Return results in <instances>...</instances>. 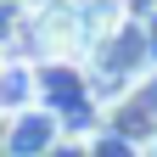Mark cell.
Returning <instances> with one entry per match:
<instances>
[{"mask_svg": "<svg viewBox=\"0 0 157 157\" xmlns=\"http://www.w3.org/2000/svg\"><path fill=\"white\" fill-rule=\"evenodd\" d=\"M84 73H90V84L95 95H101V107H112L124 90H135L146 78L151 67V45H146V23H135V17H118L112 28H101L84 45Z\"/></svg>", "mask_w": 157, "mask_h": 157, "instance_id": "obj_1", "label": "cell"}, {"mask_svg": "<svg viewBox=\"0 0 157 157\" xmlns=\"http://www.w3.org/2000/svg\"><path fill=\"white\" fill-rule=\"evenodd\" d=\"M39 107L56 112L62 135H84L101 124V95H95L90 73L73 62H39Z\"/></svg>", "mask_w": 157, "mask_h": 157, "instance_id": "obj_2", "label": "cell"}, {"mask_svg": "<svg viewBox=\"0 0 157 157\" xmlns=\"http://www.w3.org/2000/svg\"><path fill=\"white\" fill-rule=\"evenodd\" d=\"M17 34L28 39V56H39V62H73L90 45L78 0H39L34 17H17Z\"/></svg>", "mask_w": 157, "mask_h": 157, "instance_id": "obj_3", "label": "cell"}, {"mask_svg": "<svg viewBox=\"0 0 157 157\" xmlns=\"http://www.w3.org/2000/svg\"><path fill=\"white\" fill-rule=\"evenodd\" d=\"M56 140H62L56 112H45V107L6 112V129H0V151H6V157H45Z\"/></svg>", "mask_w": 157, "mask_h": 157, "instance_id": "obj_4", "label": "cell"}, {"mask_svg": "<svg viewBox=\"0 0 157 157\" xmlns=\"http://www.w3.org/2000/svg\"><path fill=\"white\" fill-rule=\"evenodd\" d=\"M107 129H118V135H129V140H151L157 135V78H140L135 90H124L112 101V112H107Z\"/></svg>", "mask_w": 157, "mask_h": 157, "instance_id": "obj_5", "label": "cell"}, {"mask_svg": "<svg viewBox=\"0 0 157 157\" xmlns=\"http://www.w3.org/2000/svg\"><path fill=\"white\" fill-rule=\"evenodd\" d=\"M39 107V67L28 62H0V112Z\"/></svg>", "mask_w": 157, "mask_h": 157, "instance_id": "obj_6", "label": "cell"}, {"mask_svg": "<svg viewBox=\"0 0 157 157\" xmlns=\"http://www.w3.org/2000/svg\"><path fill=\"white\" fill-rule=\"evenodd\" d=\"M84 157H146V146L140 140H129V135H118V129H95L90 140H84Z\"/></svg>", "mask_w": 157, "mask_h": 157, "instance_id": "obj_7", "label": "cell"}, {"mask_svg": "<svg viewBox=\"0 0 157 157\" xmlns=\"http://www.w3.org/2000/svg\"><path fill=\"white\" fill-rule=\"evenodd\" d=\"M146 157H157V135H151V140H146Z\"/></svg>", "mask_w": 157, "mask_h": 157, "instance_id": "obj_8", "label": "cell"}]
</instances>
